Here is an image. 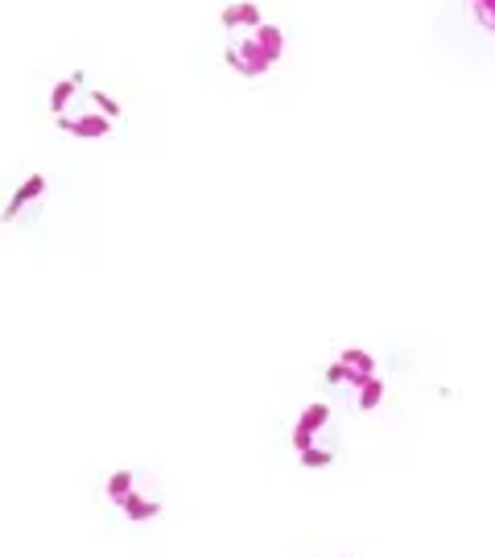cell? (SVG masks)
Instances as JSON below:
<instances>
[{"label": "cell", "mask_w": 495, "mask_h": 557, "mask_svg": "<svg viewBox=\"0 0 495 557\" xmlns=\"http://www.w3.org/2000/svg\"><path fill=\"white\" fill-rule=\"evenodd\" d=\"M41 190H46V178H41V174H34V178H25V182H21V190H17V195H13V202L4 207V220H9V223L17 220V211H21V207H29V202H34V199H38V195H41Z\"/></svg>", "instance_id": "ba28073f"}, {"label": "cell", "mask_w": 495, "mask_h": 557, "mask_svg": "<svg viewBox=\"0 0 495 557\" xmlns=\"http://www.w3.org/2000/svg\"><path fill=\"white\" fill-rule=\"evenodd\" d=\"M322 380H326L331 388H347L359 413H372V409H380V400H384V380L376 376V363H356V359L338 356L335 363L326 368Z\"/></svg>", "instance_id": "7a4b0ae2"}, {"label": "cell", "mask_w": 495, "mask_h": 557, "mask_svg": "<svg viewBox=\"0 0 495 557\" xmlns=\"http://www.w3.org/2000/svg\"><path fill=\"white\" fill-rule=\"evenodd\" d=\"M260 21L264 17H260L257 0H236V4H227V9L219 13V25H223V29H232V34H236V29H248V34H252Z\"/></svg>", "instance_id": "8992f818"}, {"label": "cell", "mask_w": 495, "mask_h": 557, "mask_svg": "<svg viewBox=\"0 0 495 557\" xmlns=\"http://www.w3.org/2000/svg\"><path fill=\"white\" fill-rule=\"evenodd\" d=\"M471 13L487 34H495V0H471Z\"/></svg>", "instance_id": "9c48e42d"}, {"label": "cell", "mask_w": 495, "mask_h": 557, "mask_svg": "<svg viewBox=\"0 0 495 557\" xmlns=\"http://www.w3.org/2000/svg\"><path fill=\"white\" fill-rule=\"evenodd\" d=\"M59 128L62 133H71V137H108L112 133V120L103 116V112H62L59 116Z\"/></svg>", "instance_id": "5b68a950"}, {"label": "cell", "mask_w": 495, "mask_h": 557, "mask_svg": "<svg viewBox=\"0 0 495 557\" xmlns=\"http://www.w3.org/2000/svg\"><path fill=\"white\" fill-rule=\"evenodd\" d=\"M108 499H112V504H116L120 512L133 520V524H149V520H158L161 508H165V499L161 496L140 492L137 471H116V475L108 479Z\"/></svg>", "instance_id": "3957f363"}, {"label": "cell", "mask_w": 495, "mask_h": 557, "mask_svg": "<svg viewBox=\"0 0 495 557\" xmlns=\"http://www.w3.org/2000/svg\"><path fill=\"white\" fill-rule=\"evenodd\" d=\"M223 62L236 71L239 79H260L264 71H273V62L260 54V46L252 41V34H248V38H239V41H232V46L223 50Z\"/></svg>", "instance_id": "277c9868"}, {"label": "cell", "mask_w": 495, "mask_h": 557, "mask_svg": "<svg viewBox=\"0 0 495 557\" xmlns=\"http://www.w3.org/2000/svg\"><path fill=\"white\" fill-rule=\"evenodd\" d=\"M294 455L301 467L322 471L338 458V430H335V409L326 400H310L294 421Z\"/></svg>", "instance_id": "6da1fadb"}, {"label": "cell", "mask_w": 495, "mask_h": 557, "mask_svg": "<svg viewBox=\"0 0 495 557\" xmlns=\"http://www.w3.org/2000/svg\"><path fill=\"white\" fill-rule=\"evenodd\" d=\"M252 41H257L260 54L273 62V66L285 59V29H281V25H264V21H260L257 29H252Z\"/></svg>", "instance_id": "52a82bcc"}]
</instances>
